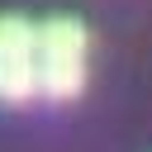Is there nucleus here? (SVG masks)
Wrapping results in <instances>:
<instances>
[{"instance_id": "f257e3e1", "label": "nucleus", "mask_w": 152, "mask_h": 152, "mask_svg": "<svg viewBox=\"0 0 152 152\" xmlns=\"http://www.w3.org/2000/svg\"><path fill=\"white\" fill-rule=\"evenodd\" d=\"M86 86V28L71 14L38 24V95L71 100Z\"/></svg>"}, {"instance_id": "f03ea898", "label": "nucleus", "mask_w": 152, "mask_h": 152, "mask_svg": "<svg viewBox=\"0 0 152 152\" xmlns=\"http://www.w3.org/2000/svg\"><path fill=\"white\" fill-rule=\"evenodd\" d=\"M38 95V24L0 14V100L24 104Z\"/></svg>"}]
</instances>
